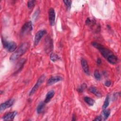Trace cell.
<instances>
[{"instance_id":"1","label":"cell","mask_w":121,"mask_h":121,"mask_svg":"<svg viewBox=\"0 0 121 121\" xmlns=\"http://www.w3.org/2000/svg\"><path fill=\"white\" fill-rule=\"evenodd\" d=\"M29 47L28 43H24L20 45L19 48L10 56V60L12 61L15 60L23 55L27 50Z\"/></svg>"},{"instance_id":"2","label":"cell","mask_w":121,"mask_h":121,"mask_svg":"<svg viewBox=\"0 0 121 121\" xmlns=\"http://www.w3.org/2000/svg\"><path fill=\"white\" fill-rule=\"evenodd\" d=\"M2 43L4 48L9 52H13L15 51L17 48V44L14 42H9L4 39H2Z\"/></svg>"},{"instance_id":"3","label":"cell","mask_w":121,"mask_h":121,"mask_svg":"<svg viewBox=\"0 0 121 121\" xmlns=\"http://www.w3.org/2000/svg\"><path fill=\"white\" fill-rule=\"evenodd\" d=\"M45 75H42L38 79V80L37 81L36 83H35V86H33V87L32 88V89L31 90L30 93H29V95H33L35 92L37 90V89L39 88V87L41 85V84H42V83L43 82V81H44L45 79Z\"/></svg>"},{"instance_id":"4","label":"cell","mask_w":121,"mask_h":121,"mask_svg":"<svg viewBox=\"0 0 121 121\" xmlns=\"http://www.w3.org/2000/svg\"><path fill=\"white\" fill-rule=\"evenodd\" d=\"M33 29L32 24L31 21H28L23 26L21 30V34L23 35H26L29 33Z\"/></svg>"},{"instance_id":"5","label":"cell","mask_w":121,"mask_h":121,"mask_svg":"<svg viewBox=\"0 0 121 121\" xmlns=\"http://www.w3.org/2000/svg\"><path fill=\"white\" fill-rule=\"evenodd\" d=\"M47 33L46 30L44 29L40 30L38 31L35 34V40H34V45L35 46L37 45L38 43H39L40 41L42 39V38L44 36L45 34Z\"/></svg>"},{"instance_id":"6","label":"cell","mask_w":121,"mask_h":121,"mask_svg":"<svg viewBox=\"0 0 121 121\" xmlns=\"http://www.w3.org/2000/svg\"><path fill=\"white\" fill-rule=\"evenodd\" d=\"M14 102V100L13 99H10L1 104L0 105V111L1 112L2 111L5 110L6 109L11 107L13 104Z\"/></svg>"},{"instance_id":"7","label":"cell","mask_w":121,"mask_h":121,"mask_svg":"<svg viewBox=\"0 0 121 121\" xmlns=\"http://www.w3.org/2000/svg\"><path fill=\"white\" fill-rule=\"evenodd\" d=\"M49 20L51 26H52L55 24V13L53 8H50L49 10Z\"/></svg>"},{"instance_id":"8","label":"cell","mask_w":121,"mask_h":121,"mask_svg":"<svg viewBox=\"0 0 121 121\" xmlns=\"http://www.w3.org/2000/svg\"><path fill=\"white\" fill-rule=\"evenodd\" d=\"M17 114V112L16 111H13L9 112L3 117V119L5 121H12L14 119Z\"/></svg>"},{"instance_id":"9","label":"cell","mask_w":121,"mask_h":121,"mask_svg":"<svg viewBox=\"0 0 121 121\" xmlns=\"http://www.w3.org/2000/svg\"><path fill=\"white\" fill-rule=\"evenodd\" d=\"M81 65L84 72L87 75H89V66L86 60H85L84 59H82L81 60Z\"/></svg>"},{"instance_id":"10","label":"cell","mask_w":121,"mask_h":121,"mask_svg":"<svg viewBox=\"0 0 121 121\" xmlns=\"http://www.w3.org/2000/svg\"><path fill=\"white\" fill-rule=\"evenodd\" d=\"M62 79V78L60 76H53L50 78L47 81V84L51 85L58 82Z\"/></svg>"},{"instance_id":"11","label":"cell","mask_w":121,"mask_h":121,"mask_svg":"<svg viewBox=\"0 0 121 121\" xmlns=\"http://www.w3.org/2000/svg\"><path fill=\"white\" fill-rule=\"evenodd\" d=\"M55 94V92L53 90H51L49 91L46 94V97L45 98L44 102L45 103H48L50 101V100L52 99V98L54 96Z\"/></svg>"},{"instance_id":"12","label":"cell","mask_w":121,"mask_h":121,"mask_svg":"<svg viewBox=\"0 0 121 121\" xmlns=\"http://www.w3.org/2000/svg\"><path fill=\"white\" fill-rule=\"evenodd\" d=\"M26 61V60L25 59H22L18 62L16 66V70L15 72L16 73L18 72L22 69V67H23V65L25 64Z\"/></svg>"},{"instance_id":"13","label":"cell","mask_w":121,"mask_h":121,"mask_svg":"<svg viewBox=\"0 0 121 121\" xmlns=\"http://www.w3.org/2000/svg\"><path fill=\"white\" fill-rule=\"evenodd\" d=\"M89 91L98 97H100L102 96L101 93L95 86H90L89 88Z\"/></svg>"},{"instance_id":"14","label":"cell","mask_w":121,"mask_h":121,"mask_svg":"<svg viewBox=\"0 0 121 121\" xmlns=\"http://www.w3.org/2000/svg\"><path fill=\"white\" fill-rule=\"evenodd\" d=\"M107 60L111 64H116V63H117L118 61V59L117 58V57L114 55L113 54H112L111 55H110L107 59Z\"/></svg>"},{"instance_id":"15","label":"cell","mask_w":121,"mask_h":121,"mask_svg":"<svg viewBox=\"0 0 121 121\" xmlns=\"http://www.w3.org/2000/svg\"><path fill=\"white\" fill-rule=\"evenodd\" d=\"M46 44L45 46L47 48L46 50H48L50 52V50H52V47H53L52 41L51 39L48 38L47 39V41H46Z\"/></svg>"},{"instance_id":"16","label":"cell","mask_w":121,"mask_h":121,"mask_svg":"<svg viewBox=\"0 0 121 121\" xmlns=\"http://www.w3.org/2000/svg\"><path fill=\"white\" fill-rule=\"evenodd\" d=\"M45 103L44 102H42L38 104L37 107V112L38 113L40 114L43 112L45 106Z\"/></svg>"},{"instance_id":"17","label":"cell","mask_w":121,"mask_h":121,"mask_svg":"<svg viewBox=\"0 0 121 121\" xmlns=\"http://www.w3.org/2000/svg\"><path fill=\"white\" fill-rule=\"evenodd\" d=\"M84 101L90 106H92L95 103V101L93 99L87 96L84 97Z\"/></svg>"},{"instance_id":"18","label":"cell","mask_w":121,"mask_h":121,"mask_svg":"<svg viewBox=\"0 0 121 121\" xmlns=\"http://www.w3.org/2000/svg\"><path fill=\"white\" fill-rule=\"evenodd\" d=\"M103 116H104L103 118H104V120H106L110 114V110L109 109H104V111H103Z\"/></svg>"},{"instance_id":"19","label":"cell","mask_w":121,"mask_h":121,"mask_svg":"<svg viewBox=\"0 0 121 121\" xmlns=\"http://www.w3.org/2000/svg\"><path fill=\"white\" fill-rule=\"evenodd\" d=\"M50 59L52 61H55L59 60L60 57L57 54L54 53H52L50 54Z\"/></svg>"},{"instance_id":"20","label":"cell","mask_w":121,"mask_h":121,"mask_svg":"<svg viewBox=\"0 0 121 121\" xmlns=\"http://www.w3.org/2000/svg\"><path fill=\"white\" fill-rule=\"evenodd\" d=\"M109 100H110L109 96L108 95H107L106 97V98L105 99V101L104 102V104L103 106V107L104 109H106V108L108 106V105L109 104V102H110Z\"/></svg>"},{"instance_id":"21","label":"cell","mask_w":121,"mask_h":121,"mask_svg":"<svg viewBox=\"0 0 121 121\" xmlns=\"http://www.w3.org/2000/svg\"><path fill=\"white\" fill-rule=\"evenodd\" d=\"M35 0H29L27 2V7L28 8L30 9L33 8V7L35 6Z\"/></svg>"},{"instance_id":"22","label":"cell","mask_w":121,"mask_h":121,"mask_svg":"<svg viewBox=\"0 0 121 121\" xmlns=\"http://www.w3.org/2000/svg\"><path fill=\"white\" fill-rule=\"evenodd\" d=\"M94 77L97 80H100L101 78V74L98 70H95L94 72Z\"/></svg>"},{"instance_id":"23","label":"cell","mask_w":121,"mask_h":121,"mask_svg":"<svg viewBox=\"0 0 121 121\" xmlns=\"http://www.w3.org/2000/svg\"><path fill=\"white\" fill-rule=\"evenodd\" d=\"M86 85L85 83H83V84H82L80 87H79V88L78 89V91L80 92H83L84 91V90L86 89Z\"/></svg>"},{"instance_id":"24","label":"cell","mask_w":121,"mask_h":121,"mask_svg":"<svg viewBox=\"0 0 121 121\" xmlns=\"http://www.w3.org/2000/svg\"><path fill=\"white\" fill-rule=\"evenodd\" d=\"M63 2L67 7L68 9H70L71 8V3L72 1L70 0H63Z\"/></svg>"},{"instance_id":"25","label":"cell","mask_w":121,"mask_h":121,"mask_svg":"<svg viewBox=\"0 0 121 121\" xmlns=\"http://www.w3.org/2000/svg\"><path fill=\"white\" fill-rule=\"evenodd\" d=\"M39 13H40V10H39V9H37V10L35 11V12L34 13L33 17L34 19H35L37 18V17H38V16L39 14Z\"/></svg>"},{"instance_id":"26","label":"cell","mask_w":121,"mask_h":121,"mask_svg":"<svg viewBox=\"0 0 121 121\" xmlns=\"http://www.w3.org/2000/svg\"><path fill=\"white\" fill-rule=\"evenodd\" d=\"M105 86H110L111 85V82L109 80H107L105 82Z\"/></svg>"},{"instance_id":"27","label":"cell","mask_w":121,"mask_h":121,"mask_svg":"<svg viewBox=\"0 0 121 121\" xmlns=\"http://www.w3.org/2000/svg\"><path fill=\"white\" fill-rule=\"evenodd\" d=\"M86 23L87 25H89L91 23V20L89 18H87L86 21Z\"/></svg>"},{"instance_id":"28","label":"cell","mask_w":121,"mask_h":121,"mask_svg":"<svg viewBox=\"0 0 121 121\" xmlns=\"http://www.w3.org/2000/svg\"><path fill=\"white\" fill-rule=\"evenodd\" d=\"M102 120V118L101 116H97L96 117L94 120V121H101Z\"/></svg>"},{"instance_id":"29","label":"cell","mask_w":121,"mask_h":121,"mask_svg":"<svg viewBox=\"0 0 121 121\" xmlns=\"http://www.w3.org/2000/svg\"><path fill=\"white\" fill-rule=\"evenodd\" d=\"M101 62H102V61H101V59H100V58L97 59V64H100L101 63Z\"/></svg>"}]
</instances>
